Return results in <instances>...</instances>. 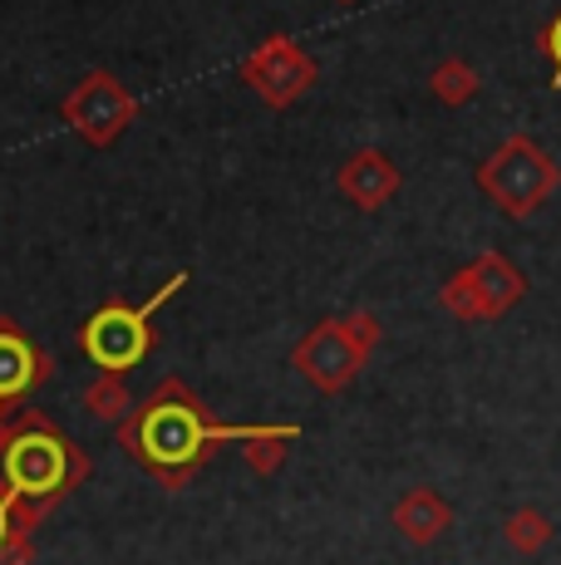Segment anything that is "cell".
<instances>
[{
  "label": "cell",
  "mask_w": 561,
  "mask_h": 565,
  "mask_svg": "<svg viewBox=\"0 0 561 565\" xmlns=\"http://www.w3.org/2000/svg\"><path fill=\"white\" fill-rule=\"evenodd\" d=\"M10 531H15V516H10V487L0 482V541H6Z\"/></svg>",
  "instance_id": "obj_18"
},
{
  "label": "cell",
  "mask_w": 561,
  "mask_h": 565,
  "mask_svg": "<svg viewBox=\"0 0 561 565\" xmlns=\"http://www.w3.org/2000/svg\"><path fill=\"white\" fill-rule=\"evenodd\" d=\"M0 565H30V531H10L6 541H0Z\"/></svg>",
  "instance_id": "obj_17"
},
{
  "label": "cell",
  "mask_w": 561,
  "mask_h": 565,
  "mask_svg": "<svg viewBox=\"0 0 561 565\" xmlns=\"http://www.w3.org/2000/svg\"><path fill=\"white\" fill-rule=\"evenodd\" d=\"M0 408H6V404H0Z\"/></svg>",
  "instance_id": "obj_20"
},
{
  "label": "cell",
  "mask_w": 561,
  "mask_h": 565,
  "mask_svg": "<svg viewBox=\"0 0 561 565\" xmlns=\"http://www.w3.org/2000/svg\"><path fill=\"white\" fill-rule=\"evenodd\" d=\"M45 374H50L45 354H40L10 320H0V404H15V398L30 394Z\"/></svg>",
  "instance_id": "obj_11"
},
{
  "label": "cell",
  "mask_w": 561,
  "mask_h": 565,
  "mask_svg": "<svg viewBox=\"0 0 561 565\" xmlns=\"http://www.w3.org/2000/svg\"><path fill=\"white\" fill-rule=\"evenodd\" d=\"M336 188H340V198L350 206H360V212H380L399 192V168L380 148H360V153H350L340 162Z\"/></svg>",
  "instance_id": "obj_9"
},
{
  "label": "cell",
  "mask_w": 561,
  "mask_h": 565,
  "mask_svg": "<svg viewBox=\"0 0 561 565\" xmlns=\"http://www.w3.org/2000/svg\"><path fill=\"white\" fill-rule=\"evenodd\" d=\"M80 344L104 374H128V369L148 354L154 330H148V315L138 306H118V300H109V306H99L89 320H84Z\"/></svg>",
  "instance_id": "obj_8"
},
{
  "label": "cell",
  "mask_w": 561,
  "mask_h": 565,
  "mask_svg": "<svg viewBox=\"0 0 561 565\" xmlns=\"http://www.w3.org/2000/svg\"><path fill=\"white\" fill-rule=\"evenodd\" d=\"M502 541L517 556H537V551L552 546V521L537 512V507H517V512L502 521Z\"/></svg>",
  "instance_id": "obj_14"
},
{
  "label": "cell",
  "mask_w": 561,
  "mask_h": 565,
  "mask_svg": "<svg viewBox=\"0 0 561 565\" xmlns=\"http://www.w3.org/2000/svg\"><path fill=\"white\" fill-rule=\"evenodd\" d=\"M522 296H527V276L517 270V260L502 252H483L444 280L438 306H444L453 320L478 324V320H502Z\"/></svg>",
  "instance_id": "obj_5"
},
{
  "label": "cell",
  "mask_w": 561,
  "mask_h": 565,
  "mask_svg": "<svg viewBox=\"0 0 561 565\" xmlns=\"http://www.w3.org/2000/svg\"><path fill=\"white\" fill-rule=\"evenodd\" d=\"M232 438L226 423H212L198 408V398L182 388V379H163L158 394L144 408H134L118 423V443L144 462L148 477H158L163 487H182L218 443Z\"/></svg>",
  "instance_id": "obj_1"
},
{
  "label": "cell",
  "mask_w": 561,
  "mask_h": 565,
  "mask_svg": "<svg viewBox=\"0 0 561 565\" xmlns=\"http://www.w3.org/2000/svg\"><path fill=\"white\" fill-rule=\"evenodd\" d=\"M380 334H384V324L374 320L370 310L330 315V320H320L316 330L296 344L290 364H296L300 379H310V388H320V394H340V388H350V379L370 364Z\"/></svg>",
  "instance_id": "obj_4"
},
{
  "label": "cell",
  "mask_w": 561,
  "mask_h": 565,
  "mask_svg": "<svg viewBox=\"0 0 561 565\" xmlns=\"http://www.w3.org/2000/svg\"><path fill=\"white\" fill-rule=\"evenodd\" d=\"M448 526H453V507L434 487H414V492H404L394 502V531L409 546H434Z\"/></svg>",
  "instance_id": "obj_10"
},
{
  "label": "cell",
  "mask_w": 561,
  "mask_h": 565,
  "mask_svg": "<svg viewBox=\"0 0 561 565\" xmlns=\"http://www.w3.org/2000/svg\"><path fill=\"white\" fill-rule=\"evenodd\" d=\"M232 438L242 443L246 467L262 477H272L286 462V448L296 443V423H272V428H232Z\"/></svg>",
  "instance_id": "obj_12"
},
{
  "label": "cell",
  "mask_w": 561,
  "mask_h": 565,
  "mask_svg": "<svg viewBox=\"0 0 561 565\" xmlns=\"http://www.w3.org/2000/svg\"><path fill=\"white\" fill-rule=\"evenodd\" d=\"M537 50L547 54V64H552V84L561 89V15H557L547 30H542V35H537Z\"/></svg>",
  "instance_id": "obj_16"
},
{
  "label": "cell",
  "mask_w": 561,
  "mask_h": 565,
  "mask_svg": "<svg viewBox=\"0 0 561 565\" xmlns=\"http://www.w3.org/2000/svg\"><path fill=\"white\" fill-rule=\"evenodd\" d=\"M236 74H242V84L262 104L290 108L300 94L310 89V84H316V60H310V54L300 50L290 35H272V40H262V45L246 54Z\"/></svg>",
  "instance_id": "obj_7"
},
{
  "label": "cell",
  "mask_w": 561,
  "mask_h": 565,
  "mask_svg": "<svg viewBox=\"0 0 561 565\" xmlns=\"http://www.w3.org/2000/svg\"><path fill=\"white\" fill-rule=\"evenodd\" d=\"M89 477V458L55 433L45 413H20L0 433V482L15 497H50L80 487Z\"/></svg>",
  "instance_id": "obj_2"
},
{
  "label": "cell",
  "mask_w": 561,
  "mask_h": 565,
  "mask_svg": "<svg viewBox=\"0 0 561 565\" xmlns=\"http://www.w3.org/2000/svg\"><path fill=\"white\" fill-rule=\"evenodd\" d=\"M60 114L89 148H114L118 138L128 134V124L138 118V99L114 79L109 70H94L64 94Z\"/></svg>",
  "instance_id": "obj_6"
},
{
  "label": "cell",
  "mask_w": 561,
  "mask_h": 565,
  "mask_svg": "<svg viewBox=\"0 0 561 565\" xmlns=\"http://www.w3.org/2000/svg\"><path fill=\"white\" fill-rule=\"evenodd\" d=\"M428 89H434L438 104L463 108V104L478 99L483 79H478V70H473L468 60H444V64H434V74H428Z\"/></svg>",
  "instance_id": "obj_13"
},
{
  "label": "cell",
  "mask_w": 561,
  "mask_h": 565,
  "mask_svg": "<svg viewBox=\"0 0 561 565\" xmlns=\"http://www.w3.org/2000/svg\"><path fill=\"white\" fill-rule=\"evenodd\" d=\"M84 408H89L99 423H114V428H118V423L134 413V394H128L124 374H104L99 384L84 388Z\"/></svg>",
  "instance_id": "obj_15"
},
{
  "label": "cell",
  "mask_w": 561,
  "mask_h": 565,
  "mask_svg": "<svg viewBox=\"0 0 561 565\" xmlns=\"http://www.w3.org/2000/svg\"><path fill=\"white\" fill-rule=\"evenodd\" d=\"M473 182H478V192L498 206L502 216L527 222V216H537L547 202L557 198L561 168L552 162V153L537 143V138L512 134V138H502V143L478 162Z\"/></svg>",
  "instance_id": "obj_3"
},
{
  "label": "cell",
  "mask_w": 561,
  "mask_h": 565,
  "mask_svg": "<svg viewBox=\"0 0 561 565\" xmlns=\"http://www.w3.org/2000/svg\"><path fill=\"white\" fill-rule=\"evenodd\" d=\"M340 6H350V0H340Z\"/></svg>",
  "instance_id": "obj_19"
}]
</instances>
